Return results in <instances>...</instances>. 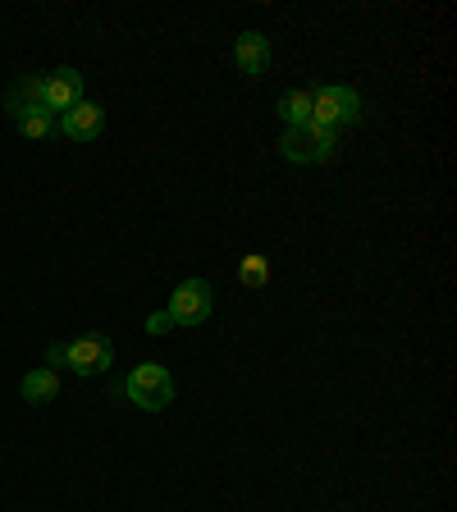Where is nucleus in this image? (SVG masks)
<instances>
[{"instance_id":"nucleus-12","label":"nucleus","mask_w":457,"mask_h":512,"mask_svg":"<svg viewBox=\"0 0 457 512\" xmlns=\"http://www.w3.org/2000/svg\"><path fill=\"white\" fill-rule=\"evenodd\" d=\"M238 279H243L247 288H266L270 284V261L266 256H243V261H238Z\"/></svg>"},{"instance_id":"nucleus-8","label":"nucleus","mask_w":457,"mask_h":512,"mask_svg":"<svg viewBox=\"0 0 457 512\" xmlns=\"http://www.w3.org/2000/svg\"><path fill=\"white\" fill-rule=\"evenodd\" d=\"M234 64H238V69H243L247 78H256V74H261V69H266V64H270V37H266V32L247 28L243 37H238V42H234Z\"/></svg>"},{"instance_id":"nucleus-9","label":"nucleus","mask_w":457,"mask_h":512,"mask_svg":"<svg viewBox=\"0 0 457 512\" xmlns=\"http://www.w3.org/2000/svg\"><path fill=\"white\" fill-rule=\"evenodd\" d=\"M19 394H23V403H32V407L51 403V398L60 394V371H51V366H37V371H28L19 380Z\"/></svg>"},{"instance_id":"nucleus-10","label":"nucleus","mask_w":457,"mask_h":512,"mask_svg":"<svg viewBox=\"0 0 457 512\" xmlns=\"http://www.w3.org/2000/svg\"><path fill=\"white\" fill-rule=\"evenodd\" d=\"M279 119H284L288 128L311 124V87H298V92L279 96Z\"/></svg>"},{"instance_id":"nucleus-4","label":"nucleus","mask_w":457,"mask_h":512,"mask_svg":"<svg viewBox=\"0 0 457 512\" xmlns=\"http://www.w3.org/2000/svg\"><path fill=\"white\" fill-rule=\"evenodd\" d=\"M279 151H284V160H293V165H316V160H330L334 151H339V138H334L330 128L298 124V128H284Z\"/></svg>"},{"instance_id":"nucleus-13","label":"nucleus","mask_w":457,"mask_h":512,"mask_svg":"<svg viewBox=\"0 0 457 512\" xmlns=\"http://www.w3.org/2000/svg\"><path fill=\"white\" fill-rule=\"evenodd\" d=\"M174 330V320L165 316V311H156V316H147V334H170Z\"/></svg>"},{"instance_id":"nucleus-7","label":"nucleus","mask_w":457,"mask_h":512,"mask_svg":"<svg viewBox=\"0 0 457 512\" xmlns=\"http://www.w3.org/2000/svg\"><path fill=\"white\" fill-rule=\"evenodd\" d=\"M101 128H106V110L96 106V101H78L74 110L60 115V138H69V142H96Z\"/></svg>"},{"instance_id":"nucleus-6","label":"nucleus","mask_w":457,"mask_h":512,"mask_svg":"<svg viewBox=\"0 0 457 512\" xmlns=\"http://www.w3.org/2000/svg\"><path fill=\"white\" fill-rule=\"evenodd\" d=\"M83 74L78 69H55V74H42V92H46V115L60 119L64 110H74L83 101Z\"/></svg>"},{"instance_id":"nucleus-3","label":"nucleus","mask_w":457,"mask_h":512,"mask_svg":"<svg viewBox=\"0 0 457 512\" xmlns=\"http://www.w3.org/2000/svg\"><path fill=\"white\" fill-rule=\"evenodd\" d=\"M357 119H362V96L352 87H320V92H311V124L316 128L339 133L343 124H357Z\"/></svg>"},{"instance_id":"nucleus-5","label":"nucleus","mask_w":457,"mask_h":512,"mask_svg":"<svg viewBox=\"0 0 457 512\" xmlns=\"http://www.w3.org/2000/svg\"><path fill=\"white\" fill-rule=\"evenodd\" d=\"M211 307H215V288L206 284V279H188V284L174 288L165 316H170L174 325H202V320H211Z\"/></svg>"},{"instance_id":"nucleus-2","label":"nucleus","mask_w":457,"mask_h":512,"mask_svg":"<svg viewBox=\"0 0 457 512\" xmlns=\"http://www.w3.org/2000/svg\"><path fill=\"white\" fill-rule=\"evenodd\" d=\"M124 394H128V403L142 407V412H165V407L174 403V375H170V366L142 362L138 371L124 380Z\"/></svg>"},{"instance_id":"nucleus-1","label":"nucleus","mask_w":457,"mask_h":512,"mask_svg":"<svg viewBox=\"0 0 457 512\" xmlns=\"http://www.w3.org/2000/svg\"><path fill=\"white\" fill-rule=\"evenodd\" d=\"M110 362H115V343L101 339V334H78V339H64L46 348V366L51 371H74V375H106Z\"/></svg>"},{"instance_id":"nucleus-11","label":"nucleus","mask_w":457,"mask_h":512,"mask_svg":"<svg viewBox=\"0 0 457 512\" xmlns=\"http://www.w3.org/2000/svg\"><path fill=\"white\" fill-rule=\"evenodd\" d=\"M14 128H19L28 142L60 138V119H55V115H19V119H14Z\"/></svg>"}]
</instances>
